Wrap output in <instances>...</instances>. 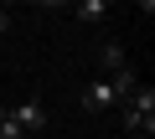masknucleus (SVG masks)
<instances>
[{"mask_svg": "<svg viewBox=\"0 0 155 139\" xmlns=\"http://www.w3.org/2000/svg\"><path fill=\"white\" fill-rule=\"evenodd\" d=\"M78 108H83V113H109V108H119V98H114L109 77H98V83H88L83 93H78Z\"/></svg>", "mask_w": 155, "mask_h": 139, "instance_id": "obj_1", "label": "nucleus"}, {"mask_svg": "<svg viewBox=\"0 0 155 139\" xmlns=\"http://www.w3.org/2000/svg\"><path fill=\"white\" fill-rule=\"evenodd\" d=\"M11 118L21 124V134H41V129H47V103H41V98H26V103L11 108Z\"/></svg>", "mask_w": 155, "mask_h": 139, "instance_id": "obj_2", "label": "nucleus"}, {"mask_svg": "<svg viewBox=\"0 0 155 139\" xmlns=\"http://www.w3.org/2000/svg\"><path fill=\"white\" fill-rule=\"evenodd\" d=\"M98 62H104V72L114 77V72H124V67H129V52H124L119 41H104V46H98Z\"/></svg>", "mask_w": 155, "mask_h": 139, "instance_id": "obj_3", "label": "nucleus"}, {"mask_svg": "<svg viewBox=\"0 0 155 139\" xmlns=\"http://www.w3.org/2000/svg\"><path fill=\"white\" fill-rule=\"evenodd\" d=\"M72 16H78V26H98V21L109 16V5H104V0H78Z\"/></svg>", "mask_w": 155, "mask_h": 139, "instance_id": "obj_4", "label": "nucleus"}, {"mask_svg": "<svg viewBox=\"0 0 155 139\" xmlns=\"http://www.w3.org/2000/svg\"><path fill=\"white\" fill-rule=\"evenodd\" d=\"M109 88H114V98L124 103V98L140 88V72H134V67H124V72H114V77H109Z\"/></svg>", "mask_w": 155, "mask_h": 139, "instance_id": "obj_5", "label": "nucleus"}, {"mask_svg": "<svg viewBox=\"0 0 155 139\" xmlns=\"http://www.w3.org/2000/svg\"><path fill=\"white\" fill-rule=\"evenodd\" d=\"M0 139H26V134H21V124L11 118V108H0Z\"/></svg>", "mask_w": 155, "mask_h": 139, "instance_id": "obj_6", "label": "nucleus"}, {"mask_svg": "<svg viewBox=\"0 0 155 139\" xmlns=\"http://www.w3.org/2000/svg\"><path fill=\"white\" fill-rule=\"evenodd\" d=\"M31 5H41V11H57V5H67V0H31Z\"/></svg>", "mask_w": 155, "mask_h": 139, "instance_id": "obj_7", "label": "nucleus"}, {"mask_svg": "<svg viewBox=\"0 0 155 139\" xmlns=\"http://www.w3.org/2000/svg\"><path fill=\"white\" fill-rule=\"evenodd\" d=\"M134 5H140V16H155V0H134Z\"/></svg>", "mask_w": 155, "mask_h": 139, "instance_id": "obj_8", "label": "nucleus"}, {"mask_svg": "<svg viewBox=\"0 0 155 139\" xmlns=\"http://www.w3.org/2000/svg\"><path fill=\"white\" fill-rule=\"evenodd\" d=\"M11 31V11H0V36H5Z\"/></svg>", "mask_w": 155, "mask_h": 139, "instance_id": "obj_9", "label": "nucleus"}, {"mask_svg": "<svg viewBox=\"0 0 155 139\" xmlns=\"http://www.w3.org/2000/svg\"><path fill=\"white\" fill-rule=\"evenodd\" d=\"M129 139H155V134H150V129H134V134H129Z\"/></svg>", "mask_w": 155, "mask_h": 139, "instance_id": "obj_10", "label": "nucleus"}, {"mask_svg": "<svg viewBox=\"0 0 155 139\" xmlns=\"http://www.w3.org/2000/svg\"><path fill=\"white\" fill-rule=\"evenodd\" d=\"M11 5H21V0H0V11H11Z\"/></svg>", "mask_w": 155, "mask_h": 139, "instance_id": "obj_11", "label": "nucleus"}, {"mask_svg": "<svg viewBox=\"0 0 155 139\" xmlns=\"http://www.w3.org/2000/svg\"><path fill=\"white\" fill-rule=\"evenodd\" d=\"M104 5H114V0H104Z\"/></svg>", "mask_w": 155, "mask_h": 139, "instance_id": "obj_12", "label": "nucleus"}]
</instances>
